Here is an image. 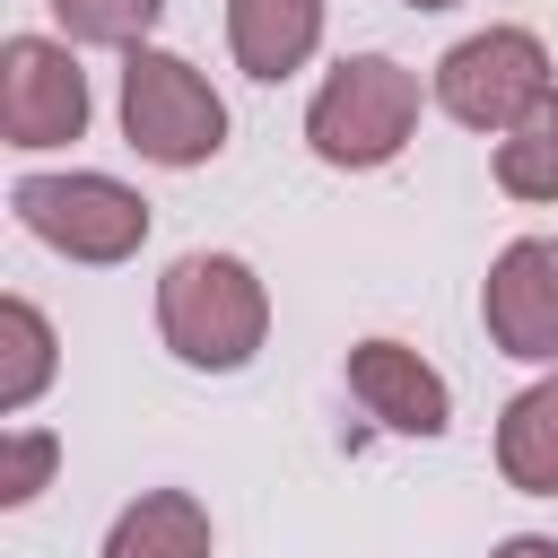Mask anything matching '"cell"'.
<instances>
[{"mask_svg":"<svg viewBox=\"0 0 558 558\" xmlns=\"http://www.w3.org/2000/svg\"><path fill=\"white\" fill-rule=\"evenodd\" d=\"M157 340L201 375H235L270 340V288L235 253H183L157 279Z\"/></svg>","mask_w":558,"mask_h":558,"instance_id":"obj_1","label":"cell"},{"mask_svg":"<svg viewBox=\"0 0 558 558\" xmlns=\"http://www.w3.org/2000/svg\"><path fill=\"white\" fill-rule=\"evenodd\" d=\"M410 131H418V70H401L392 52H349L305 105V148L340 174L392 166Z\"/></svg>","mask_w":558,"mask_h":558,"instance_id":"obj_2","label":"cell"},{"mask_svg":"<svg viewBox=\"0 0 558 558\" xmlns=\"http://www.w3.org/2000/svg\"><path fill=\"white\" fill-rule=\"evenodd\" d=\"M122 140L148 166H209L227 148V96L166 44L122 52Z\"/></svg>","mask_w":558,"mask_h":558,"instance_id":"obj_3","label":"cell"},{"mask_svg":"<svg viewBox=\"0 0 558 558\" xmlns=\"http://www.w3.org/2000/svg\"><path fill=\"white\" fill-rule=\"evenodd\" d=\"M558 87H549V44L532 26H480L462 35L445 61H436V105L462 122V131H488L506 140L523 113H541Z\"/></svg>","mask_w":558,"mask_h":558,"instance_id":"obj_4","label":"cell"},{"mask_svg":"<svg viewBox=\"0 0 558 558\" xmlns=\"http://www.w3.org/2000/svg\"><path fill=\"white\" fill-rule=\"evenodd\" d=\"M9 209L35 244L70 253V262H131L148 244V201L113 174H17L9 183Z\"/></svg>","mask_w":558,"mask_h":558,"instance_id":"obj_5","label":"cell"},{"mask_svg":"<svg viewBox=\"0 0 558 558\" xmlns=\"http://www.w3.org/2000/svg\"><path fill=\"white\" fill-rule=\"evenodd\" d=\"M0 131L9 148H61L87 131V70L52 35H9L0 44Z\"/></svg>","mask_w":558,"mask_h":558,"instance_id":"obj_6","label":"cell"},{"mask_svg":"<svg viewBox=\"0 0 558 558\" xmlns=\"http://www.w3.org/2000/svg\"><path fill=\"white\" fill-rule=\"evenodd\" d=\"M480 323L506 357L523 366H558V235H514L488 262L480 288Z\"/></svg>","mask_w":558,"mask_h":558,"instance_id":"obj_7","label":"cell"},{"mask_svg":"<svg viewBox=\"0 0 558 558\" xmlns=\"http://www.w3.org/2000/svg\"><path fill=\"white\" fill-rule=\"evenodd\" d=\"M349 392H357L366 418H384L392 436H445V427H453V392H445V375H436L410 340H357V349H349Z\"/></svg>","mask_w":558,"mask_h":558,"instance_id":"obj_8","label":"cell"},{"mask_svg":"<svg viewBox=\"0 0 558 558\" xmlns=\"http://www.w3.org/2000/svg\"><path fill=\"white\" fill-rule=\"evenodd\" d=\"M227 44L244 78H296L323 44V0H227Z\"/></svg>","mask_w":558,"mask_h":558,"instance_id":"obj_9","label":"cell"},{"mask_svg":"<svg viewBox=\"0 0 558 558\" xmlns=\"http://www.w3.org/2000/svg\"><path fill=\"white\" fill-rule=\"evenodd\" d=\"M497 471L523 497H558V366L506 401V418H497Z\"/></svg>","mask_w":558,"mask_h":558,"instance_id":"obj_10","label":"cell"},{"mask_svg":"<svg viewBox=\"0 0 558 558\" xmlns=\"http://www.w3.org/2000/svg\"><path fill=\"white\" fill-rule=\"evenodd\" d=\"M105 558H209V506L192 488H148L113 514Z\"/></svg>","mask_w":558,"mask_h":558,"instance_id":"obj_11","label":"cell"},{"mask_svg":"<svg viewBox=\"0 0 558 558\" xmlns=\"http://www.w3.org/2000/svg\"><path fill=\"white\" fill-rule=\"evenodd\" d=\"M497 192L506 201H558V96L497 140Z\"/></svg>","mask_w":558,"mask_h":558,"instance_id":"obj_12","label":"cell"},{"mask_svg":"<svg viewBox=\"0 0 558 558\" xmlns=\"http://www.w3.org/2000/svg\"><path fill=\"white\" fill-rule=\"evenodd\" d=\"M0 410H26L44 384H52V323H44V305H26V296H9L0 305Z\"/></svg>","mask_w":558,"mask_h":558,"instance_id":"obj_13","label":"cell"},{"mask_svg":"<svg viewBox=\"0 0 558 558\" xmlns=\"http://www.w3.org/2000/svg\"><path fill=\"white\" fill-rule=\"evenodd\" d=\"M52 17L70 26V44H113V52H131V44H148V26L166 17V0H52Z\"/></svg>","mask_w":558,"mask_h":558,"instance_id":"obj_14","label":"cell"},{"mask_svg":"<svg viewBox=\"0 0 558 558\" xmlns=\"http://www.w3.org/2000/svg\"><path fill=\"white\" fill-rule=\"evenodd\" d=\"M52 462H61V445L44 427H9V445H0V506H26L52 480Z\"/></svg>","mask_w":558,"mask_h":558,"instance_id":"obj_15","label":"cell"},{"mask_svg":"<svg viewBox=\"0 0 558 558\" xmlns=\"http://www.w3.org/2000/svg\"><path fill=\"white\" fill-rule=\"evenodd\" d=\"M488 558H558V541H549V532H514V541H497Z\"/></svg>","mask_w":558,"mask_h":558,"instance_id":"obj_16","label":"cell"},{"mask_svg":"<svg viewBox=\"0 0 558 558\" xmlns=\"http://www.w3.org/2000/svg\"><path fill=\"white\" fill-rule=\"evenodd\" d=\"M410 9H453V0H410Z\"/></svg>","mask_w":558,"mask_h":558,"instance_id":"obj_17","label":"cell"}]
</instances>
